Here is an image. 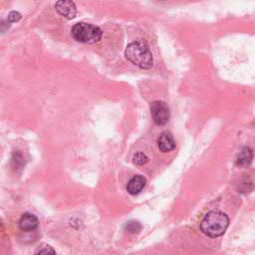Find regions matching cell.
Returning a JSON list of instances; mask_svg holds the SVG:
<instances>
[{
  "label": "cell",
  "mask_w": 255,
  "mask_h": 255,
  "mask_svg": "<svg viewBox=\"0 0 255 255\" xmlns=\"http://www.w3.org/2000/svg\"><path fill=\"white\" fill-rule=\"evenodd\" d=\"M146 183H147V179L146 177H144L143 175L141 174H138V175H135L134 177H132L130 179V181L128 182V185H127V190L130 194H138L140 193L146 186Z\"/></svg>",
  "instance_id": "7"
},
{
  "label": "cell",
  "mask_w": 255,
  "mask_h": 255,
  "mask_svg": "<svg viewBox=\"0 0 255 255\" xmlns=\"http://www.w3.org/2000/svg\"><path fill=\"white\" fill-rule=\"evenodd\" d=\"M229 225L228 216L217 210H212L206 213L200 223L201 231L212 238L223 235Z\"/></svg>",
  "instance_id": "1"
},
{
  "label": "cell",
  "mask_w": 255,
  "mask_h": 255,
  "mask_svg": "<svg viewBox=\"0 0 255 255\" xmlns=\"http://www.w3.org/2000/svg\"><path fill=\"white\" fill-rule=\"evenodd\" d=\"M125 56L130 62L141 69H151L153 67L154 59L152 52L149 47L141 41L130 43L126 48Z\"/></svg>",
  "instance_id": "2"
},
{
  "label": "cell",
  "mask_w": 255,
  "mask_h": 255,
  "mask_svg": "<svg viewBox=\"0 0 255 255\" xmlns=\"http://www.w3.org/2000/svg\"><path fill=\"white\" fill-rule=\"evenodd\" d=\"M252 159H253L252 150L248 147H243L237 155L236 165L241 168H246L251 164Z\"/></svg>",
  "instance_id": "9"
},
{
  "label": "cell",
  "mask_w": 255,
  "mask_h": 255,
  "mask_svg": "<svg viewBox=\"0 0 255 255\" xmlns=\"http://www.w3.org/2000/svg\"><path fill=\"white\" fill-rule=\"evenodd\" d=\"M38 225V218L32 213H24L19 220V227L23 231H33Z\"/></svg>",
  "instance_id": "8"
},
{
  "label": "cell",
  "mask_w": 255,
  "mask_h": 255,
  "mask_svg": "<svg viewBox=\"0 0 255 255\" xmlns=\"http://www.w3.org/2000/svg\"><path fill=\"white\" fill-rule=\"evenodd\" d=\"M21 19V14L19 12H16V11H12L9 13L8 15V20L10 22H17Z\"/></svg>",
  "instance_id": "13"
},
{
  "label": "cell",
  "mask_w": 255,
  "mask_h": 255,
  "mask_svg": "<svg viewBox=\"0 0 255 255\" xmlns=\"http://www.w3.org/2000/svg\"><path fill=\"white\" fill-rule=\"evenodd\" d=\"M142 228H143L142 224L136 220H131L126 224V230L132 234L139 233L142 230Z\"/></svg>",
  "instance_id": "10"
},
{
  "label": "cell",
  "mask_w": 255,
  "mask_h": 255,
  "mask_svg": "<svg viewBox=\"0 0 255 255\" xmlns=\"http://www.w3.org/2000/svg\"><path fill=\"white\" fill-rule=\"evenodd\" d=\"M34 255H57L53 247L48 244H43L35 251Z\"/></svg>",
  "instance_id": "11"
},
{
  "label": "cell",
  "mask_w": 255,
  "mask_h": 255,
  "mask_svg": "<svg viewBox=\"0 0 255 255\" xmlns=\"http://www.w3.org/2000/svg\"><path fill=\"white\" fill-rule=\"evenodd\" d=\"M158 146L161 152L168 153L171 152L175 149V141L173 139V136L170 132H164L161 134L159 140H158Z\"/></svg>",
  "instance_id": "6"
},
{
  "label": "cell",
  "mask_w": 255,
  "mask_h": 255,
  "mask_svg": "<svg viewBox=\"0 0 255 255\" xmlns=\"http://www.w3.org/2000/svg\"><path fill=\"white\" fill-rule=\"evenodd\" d=\"M71 32L75 40L81 43L88 44H94L99 42L103 36L102 30L98 26L85 22L76 23L73 26Z\"/></svg>",
  "instance_id": "3"
},
{
  "label": "cell",
  "mask_w": 255,
  "mask_h": 255,
  "mask_svg": "<svg viewBox=\"0 0 255 255\" xmlns=\"http://www.w3.org/2000/svg\"><path fill=\"white\" fill-rule=\"evenodd\" d=\"M149 162V158L144 153H137L134 157V163L138 166H144Z\"/></svg>",
  "instance_id": "12"
},
{
  "label": "cell",
  "mask_w": 255,
  "mask_h": 255,
  "mask_svg": "<svg viewBox=\"0 0 255 255\" xmlns=\"http://www.w3.org/2000/svg\"><path fill=\"white\" fill-rule=\"evenodd\" d=\"M55 8L57 12L67 18V19H73L76 16L77 9L76 5L73 1H66V0H61V1H58L55 5Z\"/></svg>",
  "instance_id": "5"
},
{
  "label": "cell",
  "mask_w": 255,
  "mask_h": 255,
  "mask_svg": "<svg viewBox=\"0 0 255 255\" xmlns=\"http://www.w3.org/2000/svg\"><path fill=\"white\" fill-rule=\"evenodd\" d=\"M151 113L154 122L159 126L166 125L170 120V108L163 101H155L151 104Z\"/></svg>",
  "instance_id": "4"
}]
</instances>
